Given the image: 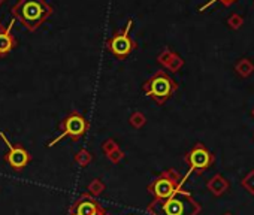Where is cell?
Here are the masks:
<instances>
[{"label": "cell", "instance_id": "6da1fadb", "mask_svg": "<svg viewBox=\"0 0 254 215\" xmlns=\"http://www.w3.org/2000/svg\"><path fill=\"white\" fill-rule=\"evenodd\" d=\"M200 209V205L187 190L183 188V185L178 187L168 199L153 200L147 206V212L150 215H197Z\"/></svg>", "mask_w": 254, "mask_h": 215}, {"label": "cell", "instance_id": "7a4b0ae2", "mask_svg": "<svg viewBox=\"0 0 254 215\" xmlns=\"http://www.w3.org/2000/svg\"><path fill=\"white\" fill-rule=\"evenodd\" d=\"M54 9L47 0H18L11 8L12 18L20 21L29 32H36L48 18H51Z\"/></svg>", "mask_w": 254, "mask_h": 215}, {"label": "cell", "instance_id": "3957f363", "mask_svg": "<svg viewBox=\"0 0 254 215\" xmlns=\"http://www.w3.org/2000/svg\"><path fill=\"white\" fill-rule=\"evenodd\" d=\"M178 84L163 70L156 72L150 79H147L142 84L144 93L157 105H165L166 100H169L174 93L177 91Z\"/></svg>", "mask_w": 254, "mask_h": 215}, {"label": "cell", "instance_id": "277c9868", "mask_svg": "<svg viewBox=\"0 0 254 215\" xmlns=\"http://www.w3.org/2000/svg\"><path fill=\"white\" fill-rule=\"evenodd\" d=\"M59 129H60V135L57 138H54L51 142H48V148L56 147L64 138H70L73 142H78L82 136L87 135V132L90 129V123L79 111H70L60 121Z\"/></svg>", "mask_w": 254, "mask_h": 215}, {"label": "cell", "instance_id": "5b68a950", "mask_svg": "<svg viewBox=\"0 0 254 215\" xmlns=\"http://www.w3.org/2000/svg\"><path fill=\"white\" fill-rule=\"evenodd\" d=\"M132 26L133 20H129L123 29L114 32V35L106 41V51L115 55L118 60H126L133 53V50L138 48V44L130 36Z\"/></svg>", "mask_w": 254, "mask_h": 215}, {"label": "cell", "instance_id": "8992f818", "mask_svg": "<svg viewBox=\"0 0 254 215\" xmlns=\"http://www.w3.org/2000/svg\"><path fill=\"white\" fill-rule=\"evenodd\" d=\"M183 184H184V179H181L177 170L166 169L148 184L147 190L150 191V194H153L154 200H163L172 196L175 190L181 187Z\"/></svg>", "mask_w": 254, "mask_h": 215}, {"label": "cell", "instance_id": "52a82bcc", "mask_svg": "<svg viewBox=\"0 0 254 215\" xmlns=\"http://www.w3.org/2000/svg\"><path fill=\"white\" fill-rule=\"evenodd\" d=\"M0 139H2V141L6 144V147H8V151H6V154H5L3 159H5L6 164H8L12 170L20 172V170H23L24 167L29 166V163L32 161V154H30L23 145H20V144H12V142L8 139V136L5 135V132H0Z\"/></svg>", "mask_w": 254, "mask_h": 215}, {"label": "cell", "instance_id": "ba28073f", "mask_svg": "<svg viewBox=\"0 0 254 215\" xmlns=\"http://www.w3.org/2000/svg\"><path fill=\"white\" fill-rule=\"evenodd\" d=\"M186 163L190 166V173H203L205 170H208L211 167V164L214 163V156L206 150V147L200 142H197L184 157Z\"/></svg>", "mask_w": 254, "mask_h": 215}, {"label": "cell", "instance_id": "9c48e42d", "mask_svg": "<svg viewBox=\"0 0 254 215\" xmlns=\"http://www.w3.org/2000/svg\"><path fill=\"white\" fill-rule=\"evenodd\" d=\"M105 208L87 191L82 193L69 208V215H105Z\"/></svg>", "mask_w": 254, "mask_h": 215}, {"label": "cell", "instance_id": "30bf717a", "mask_svg": "<svg viewBox=\"0 0 254 215\" xmlns=\"http://www.w3.org/2000/svg\"><path fill=\"white\" fill-rule=\"evenodd\" d=\"M12 27H14V18L11 20L8 27H5L0 32V57H6L18 45L15 36L12 35Z\"/></svg>", "mask_w": 254, "mask_h": 215}, {"label": "cell", "instance_id": "8fae6325", "mask_svg": "<svg viewBox=\"0 0 254 215\" xmlns=\"http://www.w3.org/2000/svg\"><path fill=\"white\" fill-rule=\"evenodd\" d=\"M208 188H209V191H211L214 196H221V194H224V193L229 190V182H227V179H226L223 175L217 173V175H214L212 179L208 182Z\"/></svg>", "mask_w": 254, "mask_h": 215}, {"label": "cell", "instance_id": "7c38bea8", "mask_svg": "<svg viewBox=\"0 0 254 215\" xmlns=\"http://www.w3.org/2000/svg\"><path fill=\"white\" fill-rule=\"evenodd\" d=\"M103 191H105V182H103L100 178H94V179L88 184V187H87V193H88L90 196H93V197L100 196Z\"/></svg>", "mask_w": 254, "mask_h": 215}, {"label": "cell", "instance_id": "4fadbf2b", "mask_svg": "<svg viewBox=\"0 0 254 215\" xmlns=\"http://www.w3.org/2000/svg\"><path fill=\"white\" fill-rule=\"evenodd\" d=\"M93 160V154L88 151V150H79L76 154H75V163L79 164L81 167H87Z\"/></svg>", "mask_w": 254, "mask_h": 215}, {"label": "cell", "instance_id": "5bb4252c", "mask_svg": "<svg viewBox=\"0 0 254 215\" xmlns=\"http://www.w3.org/2000/svg\"><path fill=\"white\" fill-rule=\"evenodd\" d=\"M129 124H130L133 129H142V127L147 124V117H145L142 112L136 111V112H133V114L130 115V118H129Z\"/></svg>", "mask_w": 254, "mask_h": 215}, {"label": "cell", "instance_id": "9a60e30c", "mask_svg": "<svg viewBox=\"0 0 254 215\" xmlns=\"http://www.w3.org/2000/svg\"><path fill=\"white\" fill-rule=\"evenodd\" d=\"M183 66H184V60H183L180 55H177L175 53H174V55L171 57L169 63L166 64V67H168L171 72H178Z\"/></svg>", "mask_w": 254, "mask_h": 215}, {"label": "cell", "instance_id": "2e32d148", "mask_svg": "<svg viewBox=\"0 0 254 215\" xmlns=\"http://www.w3.org/2000/svg\"><path fill=\"white\" fill-rule=\"evenodd\" d=\"M124 151L118 147V148H115L114 151H111L106 157H108V160L111 161V163H114V164H117V163H120L121 160H124Z\"/></svg>", "mask_w": 254, "mask_h": 215}, {"label": "cell", "instance_id": "e0dca14e", "mask_svg": "<svg viewBox=\"0 0 254 215\" xmlns=\"http://www.w3.org/2000/svg\"><path fill=\"white\" fill-rule=\"evenodd\" d=\"M236 69H238V72H239L242 76H248V75L253 72L254 67H253V64H251L248 60H242V61L236 66Z\"/></svg>", "mask_w": 254, "mask_h": 215}, {"label": "cell", "instance_id": "ac0fdd59", "mask_svg": "<svg viewBox=\"0 0 254 215\" xmlns=\"http://www.w3.org/2000/svg\"><path fill=\"white\" fill-rule=\"evenodd\" d=\"M242 187H245L251 194H254V170H251V172L242 179Z\"/></svg>", "mask_w": 254, "mask_h": 215}, {"label": "cell", "instance_id": "d6986e66", "mask_svg": "<svg viewBox=\"0 0 254 215\" xmlns=\"http://www.w3.org/2000/svg\"><path fill=\"white\" fill-rule=\"evenodd\" d=\"M115 148H118V144H117L115 139H112V138L106 139V141L102 144V151H103L105 156H108V154H109L111 151H114Z\"/></svg>", "mask_w": 254, "mask_h": 215}, {"label": "cell", "instance_id": "ffe728a7", "mask_svg": "<svg viewBox=\"0 0 254 215\" xmlns=\"http://www.w3.org/2000/svg\"><path fill=\"white\" fill-rule=\"evenodd\" d=\"M172 55H174V53H172L169 48H165V50H163V51L159 54V57H157V61L166 67V64L169 63V60H171V57H172Z\"/></svg>", "mask_w": 254, "mask_h": 215}, {"label": "cell", "instance_id": "44dd1931", "mask_svg": "<svg viewBox=\"0 0 254 215\" xmlns=\"http://www.w3.org/2000/svg\"><path fill=\"white\" fill-rule=\"evenodd\" d=\"M214 2H223L224 5H229V3H232V2H235V0H211V2H209V3H206L205 6H202V8H200V11H203V9H206V8H208V6H211V5H212Z\"/></svg>", "mask_w": 254, "mask_h": 215}, {"label": "cell", "instance_id": "7402d4cb", "mask_svg": "<svg viewBox=\"0 0 254 215\" xmlns=\"http://www.w3.org/2000/svg\"><path fill=\"white\" fill-rule=\"evenodd\" d=\"M239 23H241V18L239 17H232L230 18V26L232 27H239Z\"/></svg>", "mask_w": 254, "mask_h": 215}, {"label": "cell", "instance_id": "603a6c76", "mask_svg": "<svg viewBox=\"0 0 254 215\" xmlns=\"http://www.w3.org/2000/svg\"><path fill=\"white\" fill-rule=\"evenodd\" d=\"M3 29H5V26H3V24H2V23H0V32H2V30H3Z\"/></svg>", "mask_w": 254, "mask_h": 215}, {"label": "cell", "instance_id": "cb8c5ba5", "mask_svg": "<svg viewBox=\"0 0 254 215\" xmlns=\"http://www.w3.org/2000/svg\"><path fill=\"white\" fill-rule=\"evenodd\" d=\"M5 2H6V0H0V6H2V5H3Z\"/></svg>", "mask_w": 254, "mask_h": 215}, {"label": "cell", "instance_id": "d4e9b609", "mask_svg": "<svg viewBox=\"0 0 254 215\" xmlns=\"http://www.w3.org/2000/svg\"><path fill=\"white\" fill-rule=\"evenodd\" d=\"M224 215H232V214H229V212H227V214H224Z\"/></svg>", "mask_w": 254, "mask_h": 215}, {"label": "cell", "instance_id": "484cf974", "mask_svg": "<svg viewBox=\"0 0 254 215\" xmlns=\"http://www.w3.org/2000/svg\"><path fill=\"white\" fill-rule=\"evenodd\" d=\"M105 215H109V214H105Z\"/></svg>", "mask_w": 254, "mask_h": 215}, {"label": "cell", "instance_id": "4316f807", "mask_svg": "<svg viewBox=\"0 0 254 215\" xmlns=\"http://www.w3.org/2000/svg\"><path fill=\"white\" fill-rule=\"evenodd\" d=\"M253 114H254V111H253Z\"/></svg>", "mask_w": 254, "mask_h": 215}]
</instances>
